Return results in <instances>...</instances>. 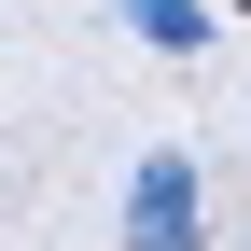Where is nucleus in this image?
<instances>
[{"label":"nucleus","instance_id":"obj_2","mask_svg":"<svg viewBox=\"0 0 251 251\" xmlns=\"http://www.w3.org/2000/svg\"><path fill=\"white\" fill-rule=\"evenodd\" d=\"M126 14H140V42H168V56H196V28H209L196 0H126Z\"/></svg>","mask_w":251,"mask_h":251},{"label":"nucleus","instance_id":"obj_1","mask_svg":"<svg viewBox=\"0 0 251 251\" xmlns=\"http://www.w3.org/2000/svg\"><path fill=\"white\" fill-rule=\"evenodd\" d=\"M126 251H209V168L196 153H140V181H126Z\"/></svg>","mask_w":251,"mask_h":251}]
</instances>
